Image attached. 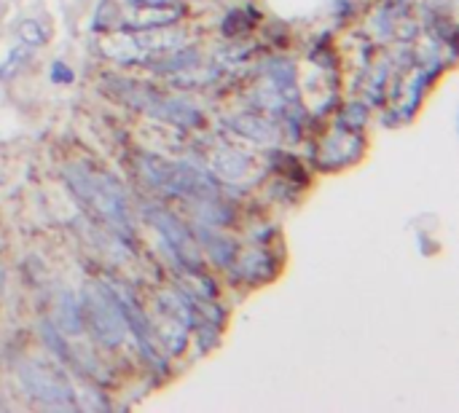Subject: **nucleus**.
I'll return each mask as SVG.
<instances>
[{
  "label": "nucleus",
  "mask_w": 459,
  "mask_h": 413,
  "mask_svg": "<svg viewBox=\"0 0 459 413\" xmlns=\"http://www.w3.org/2000/svg\"><path fill=\"white\" fill-rule=\"evenodd\" d=\"M24 376H27V382H30V390H46L43 392V398H62L67 390H65V384H59L56 382V376L51 374V371H43V368H32V371H24Z\"/></svg>",
  "instance_id": "nucleus-2"
},
{
  "label": "nucleus",
  "mask_w": 459,
  "mask_h": 413,
  "mask_svg": "<svg viewBox=\"0 0 459 413\" xmlns=\"http://www.w3.org/2000/svg\"><path fill=\"white\" fill-rule=\"evenodd\" d=\"M67 180H70L73 191L81 196V202L94 215H100L105 223H110L116 228H129V212H126L124 191L116 180H110V175L78 164L70 169Z\"/></svg>",
  "instance_id": "nucleus-1"
},
{
  "label": "nucleus",
  "mask_w": 459,
  "mask_h": 413,
  "mask_svg": "<svg viewBox=\"0 0 459 413\" xmlns=\"http://www.w3.org/2000/svg\"><path fill=\"white\" fill-rule=\"evenodd\" d=\"M137 3H145V8H156V5H164L169 0H137Z\"/></svg>",
  "instance_id": "nucleus-3"
}]
</instances>
